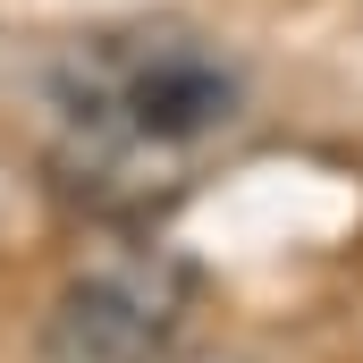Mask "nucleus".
I'll return each instance as SVG.
<instances>
[{
  "mask_svg": "<svg viewBox=\"0 0 363 363\" xmlns=\"http://www.w3.org/2000/svg\"><path fill=\"white\" fill-rule=\"evenodd\" d=\"M186 321V271L178 262H110L77 279L51 313L60 363H152Z\"/></svg>",
  "mask_w": 363,
  "mask_h": 363,
  "instance_id": "obj_1",
  "label": "nucleus"
},
{
  "mask_svg": "<svg viewBox=\"0 0 363 363\" xmlns=\"http://www.w3.org/2000/svg\"><path fill=\"white\" fill-rule=\"evenodd\" d=\"M228 101H237V85H228L211 60H194V51H161V60L127 85V110H135L144 135H203V127L228 118Z\"/></svg>",
  "mask_w": 363,
  "mask_h": 363,
  "instance_id": "obj_2",
  "label": "nucleus"
}]
</instances>
